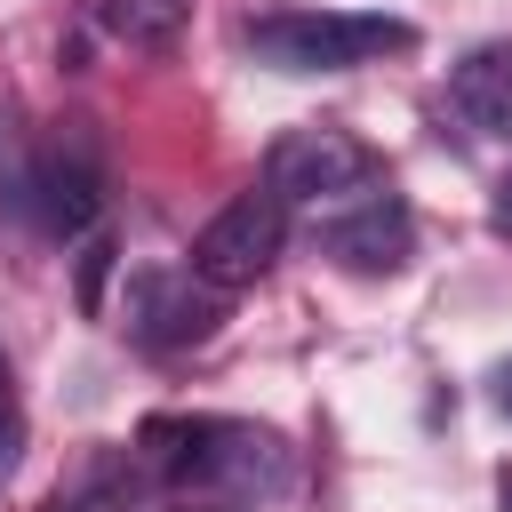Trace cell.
<instances>
[{
  "mask_svg": "<svg viewBox=\"0 0 512 512\" xmlns=\"http://www.w3.org/2000/svg\"><path fill=\"white\" fill-rule=\"evenodd\" d=\"M16 200H24V216H32L48 240L88 232V224H96V208H104L96 144H88V136H56V144H40V152H32V168L16 176Z\"/></svg>",
  "mask_w": 512,
  "mask_h": 512,
  "instance_id": "8992f818",
  "label": "cell"
},
{
  "mask_svg": "<svg viewBox=\"0 0 512 512\" xmlns=\"http://www.w3.org/2000/svg\"><path fill=\"white\" fill-rule=\"evenodd\" d=\"M320 256H336L344 272H400V264L416 256V224H408L400 200L368 192V200L320 216Z\"/></svg>",
  "mask_w": 512,
  "mask_h": 512,
  "instance_id": "52a82bcc",
  "label": "cell"
},
{
  "mask_svg": "<svg viewBox=\"0 0 512 512\" xmlns=\"http://www.w3.org/2000/svg\"><path fill=\"white\" fill-rule=\"evenodd\" d=\"M496 408L512 416V368H496Z\"/></svg>",
  "mask_w": 512,
  "mask_h": 512,
  "instance_id": "4fadbf2b",
  "label": "cell"
},
{
  "mask_svg": "<svg viewBox=\"0 0 512 512\" xmlns=\"http://www.w3.org/2000/svg\"><path fill=\"white\" fill-rule=\"evenodd\" d=\"M144 448L168 480L224 488V496H280L296 480L288 440L272 424H248V416H152Z\"/></svg>",
  "mask_w": 512,
  "mask_h": 512,
  "instance_id": "6da1fadb",
  "label": "cell"
},
{
  "mask_svg": "<svg viewBox=\"0 0 512 512\" xmlns=\"http://www.w3.org/2000/svg\"><path fill=\"white\" fill-rule=\"evenodd\" d=\"M488 224H496V232H512V176L496 184V208H488Z\"/></svg>",
  "mask_w": 512,
  "mask_h": 512,
  "instance_id": "7c38bea8",
  "label": "cell"
},
{
  "mask_svg": "<svg viewBox=\"0 0 512 512\" xmlns=\"http://www.w3.org/2000/svg\"><path fill=\"white\" fill-rule=\"evenodd\" d=\"M112 256H120V248H112L104 232L80 248V312H104V280H112Z\"/></svg>",
  "mask_w": 512,
  "mask_h": 512,
  "instance_id": "30bf717a",
  "label": "cell"
},
{
  "mask_svg": "<svg viewBox=\"0 0 512 512\" xmlns=\"http://www.w3.org/2000/svg\"><path fill=\"white\" fill-rule=\"evenodd\" d=\"M448 104L464 112V128L512 144V40H488V48L456 56V72H448Z\"/></svg>",
  "mask_w": 512,
  "mask_h": 512,
  "instance_id": "ba28073f",
  "label": "cell"
},
{
  "mask_svg": "<svg viewBox=\"0 0 512 512\" xmlns=\"http://www.w3.org/2000/svg\"><path fill=\"white\" fill-rule=\"evenodd\" d=\"M416 48V24L400 16H352V8H280V16H256L248 24V56L272 64V72H352V64H376V56H400Z\"/></svg>",
  "mask_w": 512,
  "mask_h": 512,
  "instance_id": "7a4b0ae2",
  "label": "cell"
},
{
  "mask_svg": "<svg viewBox=\"0 0 512 512\" xmlns=\"http://www.w3.org/2000/svg\"><path fill=\"white\" fill-rule=\"evenodd\" d=\"M280 248H288V208L256 184V192L224 200V208L192 232V272H200L216 296H240V288H256V280L280 264Z\"/></svg>",
  "mask_w": 512,
  "mask_h": 512,
  "instance_id": "277c9868",
  "label": "cell"
},
{
  "mask_svg": "<svg viewBox=\"0 0 512 512\" xmlns=\"http://www.w3.org/2000/svg\"><path fill=\"white\" fill-rule=\"evenodd\" d=\"M96 24L112 32V40H128V48H176L184 40V24H192V0H96Z\"/></svg>",
  "mask_w": 512,
  "mask_h": 512,
  "instance_id": "9c48e42d",
  "label": "cell"
},
{
  "mask_svg": "<svg viewBox=\"0 0 512 512\" xmlns=\"http://www.w3.org/2000/svg\"><path fill=\"white\" fill-rule=\"evenodd\" d=\"M16 432L24 424H16V392H8V360H0V472L16 464Z\"/></svg>",
  "mask_w": 512,
  "mask_h": 512,
  "instance_id": "8fae6325",
  "label": "cell"
},
{
  "mask_svg": "<svg viewBox=\"0 0 512 512\" xmlns=\"http://www.w3.org/2000/svg\"><path fill=\"white\" fill-rule=\"evenodd\" d=\"M176 512H216V504H176Z\"/></svg>",
  "mask_w": 512,
  "mask_h": 512,
  "instance_id": "9a60e30c",
  "label": "cell"
},
{
  "mask_svg": "<svg viewBox=\"0 0 512 512\" xmlns=\"http://www.w3.org/2000/svg\"><path fill=\"white\" fill-rule=\"evenodd\" d=\"M264 192H272L280 208H320V216H336V208L384 192V160H376L352 128L312 120V128H288V136L264 152Z\"/></svg>",
  "mask_w": 512,
  "mask_h": 512,
  "instance_id": "3957f363",
  "label": "cell"
},
{
  "mask_svg": "<svg viewBox=\"0 0 512 512\" xmlns=\"http://www.w3.org/2000/svg\"><path fill=\"white\" fill-rule=\"evenodd\" d=\"M224 320V296L192 272V264H144L128 280V336L144 352H184V344H208Z\"/></svg>",
  "mask_w": 512,
  "mask_h": 512,
  "instance_id": "5b68a950",
  "label": "cell"
},
{
  "mask_svg": "<svg viewBox=\"0 0 512 512\" xmlns=\"http://www.w3.org/2000/svg\"><path fill=\"white\" fill-rule=\"evenodd\" d=\"M496 512H512V464L496 472Z\"/></svg>",
  "mask_w": 512,
  "mask_h": 512,
  "instance_id": "5bb4252c",
  "label": "cell"
}]
</instances>
